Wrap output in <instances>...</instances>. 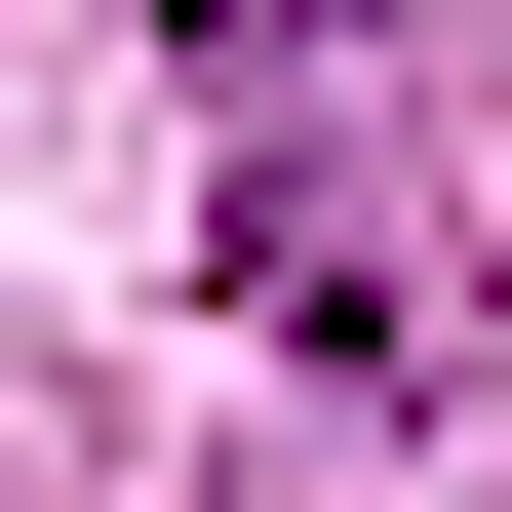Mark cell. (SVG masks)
<instances>
[{
	"instance_id": "cell-1",
	"label": "cell",
	"mask_w": 512,
	"mask_h": 512,
	"mask_svg": "<svg viewBox=\"0 0 512 512\" xmlns=\"http://www.w3.org/2000/svg\"><path fill=\"white\" fill-rule=\"evenodd\" d=\"M197 40H237V79H316V40H355V0H197Z\"/></svg>"
}]
</instances>
